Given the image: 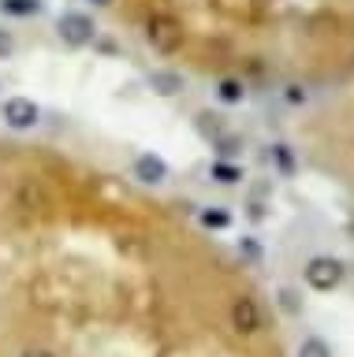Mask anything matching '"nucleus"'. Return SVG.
<instances>
[{
	"instance_id": "2",
	"label": "nucleus",
	"mask_w": 354,
	"mask_h": 357,
	"mask_svg": "<svg viewBox=\"0 0 354 357\" xmlns=\"http://www.w3.org/2000/svg\"><path fill=\"white\" fill-rule=\"evenodd\" d=\"M146 38L157 52L172 56L175 49L183 45V22L172 15V11H153L149 22H146Z\"/></svg>"
},
{
	"instance_id": "15",
	"label": "nucleus",
	"mask_w": 354,
	"mask_h": 357,
	"mask_svg": "<svg viewBox=\"0 0 354 357\" xmlns=\"http://www.w3.org/2000/svg\"><path fill=\"white\" fill-rule=\"evenodd\" d=\"M272 156H276V164H280L283 172H295V156H291L287 145H272Z\"/></svg>"
},
{
	"instance_id": "11",
	"label": "nucleus",
	"mask_w": 354,
	"mask_h": 357,
	"mask_svg": "<svg viewBox=\"0 0 354 357\" xmlns=\"http://www.w3.org/2000/svg\"><path fill=\"white\" fill-rule=\"evenodd\" d=\"M213 145H216V153L224 156V160H235V156L242 153V138H239V134H220Z\"/></svg>"
},
{
	"instance_id": "17",
	"label": "nucleus",
	"mask_w": 354,
	"mask_h": 357,
	"mask_svg": "<svg viewBox=\"0 0 354 357\" xmlns=\"http://www.w3.org/2000/svg\"><path fill=\"white\" fill-rule=\"evenodd\" d=\"M12 49H15L12 33H8V30H0V60H4V56H12Z\"/></svg>"
},
{
	"instance_id": "7",
	"label": "nucleus",
	"mask_w": 354,
	"mask_h": 357,
	"mask_svg": "<svg viewBox=\"0 0 354 357\" xmlns=\"http://www.w3.org/2000/svg\"><path fill=\"white\" fill-rule=\"evenodd\" d=\"M149 86L157 89L161 97H172V93H179V89H183V78L175 75V71H153L149 75Z\"/></svg>"
},
{
	"instance_id": "4",
	"label": "nucleus",
	"mask_w": 354,
	"mask_h": 357,
	"mask_svg": "<svg viewBox=\"0 0 354 357\" xmlns=\"http://www.w3.org/2000/svg\"><path fill=\"white\" fill-rule=\"evenodd\" d=\"M64 45H71V49H82V45H90L97 38V26L90 15H82V11H64L60 22H57Z\"/></svg>"
},
{
	"instance_id": "9",
	"label": "nucleus",
	"mask_w": 354,
	"mask_h": 357,
	"mask_svg": "<svg viewBox=\"0 0 354 357\" xmlns=\"http://www.w3.org/2000/svg\"><path fill=\"white\" fill-rule=\"evenodd\" d=\"M198 130L205 134V138H220V134H224V116H216V112H202V116H198Z\"/></svg>"
},
{
	"instance_id": "16",
	"label": "nucleus",
	"mask_w": 354,
	"mask_h": 357,
	"mask_svg": "<svg viewBox=\"0 0 354 357\" xmlns=\"http://www.w3.org/2000/svg\"><path fill=\"white\" fill-rule=\"evenodd\" d=\"M280 305L287 312H298V294H295V290H280Z\"/></svg>"
},
{
	"instance_id": "3",
	"label": "nucleus",
	"mask_w": 354,
	"mask_h": 357,
	"mask_svg": "<svg viewBox=\"0 0 354 357\" xmlns=\"http://www.w3.org/2000/svg\"><path fill=\"white\" fill-rule=\"evenodd\" d=\"M309 290H317V294H328V290H336L343 283V264L336 257H314L306 268H302Z\"/></svg>"
},
{
	"instance_id": "13",
	"label": "nucleus",
	"mask_w": 354,
	"mask_h": 357,
	"mask_svg": "<svg viewBox=\"0 0 354 357\" xmlns=\"http://www.w3.org/2000/svg\"><path fill=\"white\" fill-rule=\"evenodd\" d=\"M298 357H332V350H328L325 339L309 335V339H302V346H298Z\"/></svg>"
},
{
	"instance_id": "18",
	"label": "nucleus",
	"mask_w": 354,
	"mask_h": 357,
	"mask_svg": "<svg viewBox=\"0 0 354 357\" xmlns=\"http://www.w3.org/2000/svg\"><path fill=\"white\" fill-rule=\"evenodd\" d=\"M19 357H52V354L45 350V346H27V350L19 354Z\"/></svg>"
},
{
	"instance_id": "19",
	"label": "nucleus",
	"mask_w": 354,
	"mask_h": 357,
	"mask_svg": "<svg viewBox=\"0 0 354 357\" xmlns=\"http://www.w3.org/2000/svg\"><path fill=\"white\" fill-rule=\"evenodd\" d=\"M97 4H112V0H97Z\"/></svg>"
},
{
	"instance_id": "12",
	"label": "nucleus",
	"mask_w": 354,
	"mask_h": 357,
	"mask_svg": "<svg viewBox=\"0 0 354 357\" xmlns=\"http://www.w3.org/2000/svg\"><path fill=\"white\" fill-rule=\"evenodd\" d=\"M202 227H209V231L231 227V212H224V208H202Z\"/></svg>"
},
{
	"instance_id": "8",
	"label": "nucleus",
	"mask_w": 354,
	"mask_h": 357,
	"mask_svg": "<svg viewBox=\"0 0 354 357\" xmlns=\"http://www.w3.org/2000/svg\"><path fill=\"white\" fill-rule=\"evenodd\" d=\"M216 97L224 100V105H242V97H246V86H242L239 78H220Z\"/></svg>"
},
{
	"instance_id": "1",
	"label": "nucleus",
	"mask_w": 354,
	"mask_h": 357,
	"mask_svg": "<svg viewBox=\"0 0 354 357\" xmlns=\"http://www.w3.org/2000/svg\"><path fill=\"white\" fill-rule=\"evenodd\" d=\"M228 324H231V331H235V335H242V339L261 335L265 331V312L258 305V298H250V294H235V298H231Z\"/></svg>"
},
{
	"instance_id": "10",
	"label": "nucleus",
	"mask_w": 354,
	"mask_h": 357,
	"mask_svg": "<svg viewBox=\"0 0 354 357\" xmlns=\"http://www.w3.org/2000/svg\"><path fill=\"white\" fill-rule=\"evenodd\" d=\"M213 178H216V183H224V186H235L242 178V167L231 164V160H216L213 164Z\"/></svg>"
},
{
	"instance_id": "14",
	"label": "nucleus",
	"mask_w": 354,
	"mask_h": 357,
	"mask_svg": "<svg viewBox=\"0 0 354 357\" xmlns=\"http://www.w3.org/2000/svg\"><path fill=\"white\" fill-rule=\"evenodd\" d=\"M4 11L8 15H38L41 0H4Z\"/></svg>"
},
{
	"instance_id": "5",
	"label": "nucleus",
	"mask_w": 354,
	"mask_h": 357,
	"mask_svg": "<svg viewBox=\"0 0 354 357\" xmlns=\"http://www.w3.org/2000/svg\"><path fill=\"white\" fill-rule=\"evenodd\" d=\"M38 105L30 97H8L4 100V123L8 127H15V130H30L38 123Z\"/></svg>"
},
{
	"instance_id": "6",
	"label": "nucleus",
	"mask_w": 354,
	"mask_h": 357,
	"mask_svg": "<svg viewBox=\"0 0 354 357\" xmlns=\"http://www.w3.org/2000/svg\"><path fill=\"white\" fill-rule=\"evenodd\" d=\"M135 178H138V183H146V186H157V183L168 178V164H164L161 156H153V153H142L135 160Z\"/></svg>"
}]
</instances>
